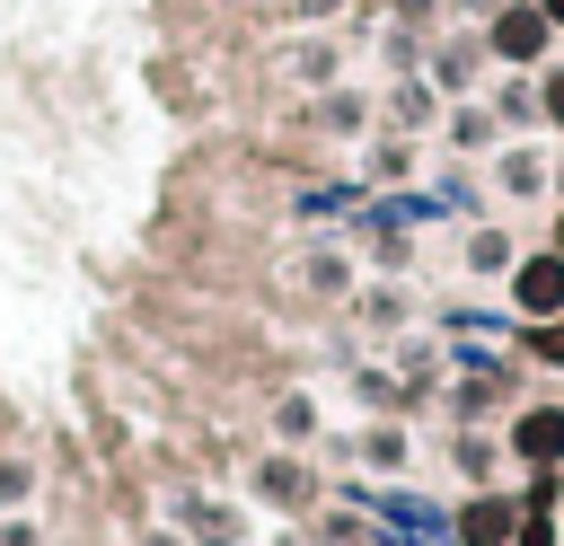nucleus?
I'll list each match as a JSON object with an SVG mask.
<instances>
[{
	"label": "nucleus",
	"mask_w": 564,
	"mask_h": 546,
	"mask_svg": "<svg viewBox=\"0 0 564 546\" xmlns=\"http://www.w3.org/2000/svg\"><path fill=\"white\" fill-rule=\"evenodd\" d=\"M546 26H555L546 9H502V18H494V53H502V62H538V53H546Z\"/></svg>",
	"instance_id": "1"
},
{
	"label": "nucleus",
	"mask_w": 564,
	"mask_h": 546,
	"mask_svg": "<svg viewBox=\"0 0 564 546\" xmlns=\"http://www.w3.org/2000/svg\"><path fill=\"white\" fill-rule=\"evenodd\" d=\"M511 291H520V308H529V317H564V255H529Z\"/></svg>",
	"instance_id": "2"
},
{
	"label": "nucleus",
	"mask_w": 564,
	"mask_h": 546,
	"mask_svg": "<svg viewBox=\"0 0 564 546\" xmlns=\"http://www.w3.org/2000/svg\"><path fill=\"white\" fill-rule=\"evenodd\" d=\"M511 440H520V458L555 467V458H564V414H555V405H538V414H520V432H511Z\"/></svg>",
	"instance_id": "3"
},
{
	"label": "nucleus",
	"mask_w": 564,
	"mask_h": 546,
	"mask_svg": "<svg viewBox=\"0 0 564 546\" xmlns=\"http://www.w3.org/2000/svg\"><path fill=\"white\" fill-rule=\"evenodd\" d=\"M458 537H467V546H502V537H511V502H467Z\"/></svg>",
	"instance_id": "4"
},
{
	"label": "nucleus",
	"mask_w": 564,
	"mask_h": 546,
	"mask_svg": "<svg viewBox=\"0 0 564 546\" xmlns=\"http://www.w3.org/2000/svg\"><path fill=\"white\" fill-rule=\"evenodd\" d=\"M546 114H555V123H564V70H555V79H546Z\"/></svg>",
	"instance_id": "5"
},
{
	"label": "nucleus",
	"mask_w": 564,
	"mask_h": 546,
	"mask_svg": "<svg viewBox=\"0 0 564 546\" xmlns=\"http://www.w3.org/2000/svg\"><path fill=\"white\" fill-rule=\"evenodd\" d=\"M546 352H555V361H564V326H555V335H546Z\"/></svg>",
	"instance_id": "6"
},
{
	"label": "nucleus",
	"mask_w": 564,
	"mask_h": 546,
	"mask_svg": "<svg viewBox=\"0 0 564 546\" xmlns=\"http://www.w3.org/2000/svg\"><path fill=\"white\" fill-rule=\"evenodd\" d=\"M538 9H546V18H555V26H564V0H538Z\"/></svg>",
	"instance_id": "7"
},
{
	"label": "nucleus",
	"mask_w": 564,
	"mask_h": 546,
	"mask_svg": "<svg viewBox=\"0 0 564 546\" xmlns=\"http://www.w3.org/2000/svg\"><path fill=\"white\" fill-rule=\"evenodd\" d=\"M555 255H564V229H555Z\"/></svg>",
	"instance_id": "8"
}]
</instances>
